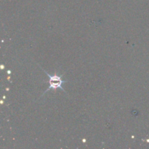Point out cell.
<instances>
[{
	"label": "cell",
	"mask_w": 149,
	"mask_h": 149,
	"mask_svg": "<svg viewBox=\"0 0 149 149\" xmlns=\"http://www.w3.org/2000/svg\"><path fill=\"white\" fill-rule=\"evenodd\" d=\"M10 72H11V71H7V73H8V74H10Z\"/></svg>",
	"instance_id": "2"
},
{
	"label": "cell",
	"mask_w": 149,
	"mask_h": 149,
	"mask_svg": "<svg viewBox=\"0 0 149 149\" xmlns=\"http://www.w3.org/2000/svg\"><path fill=\"white\" fill-rule=\"evenodd\" d=\"M41 68V67H40ZM42 68V70L44 71V72L46 74V75H47L48 77H49V87L47 89V90H46V91L44 93V94H45V93H47V92L49 91V90H51V89H57V88H61V90H63V92H65V90H64V89L62 87V84L63 83H65L66 82V81H63V80H62V79H61V77H62V76H58L57 75V74H55V75H50L49 74H48L47 72L45 70H44L43 68Z\"/></svg>",
	"instance_id": "1"
}]
</instances>
